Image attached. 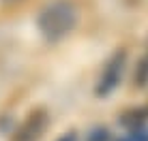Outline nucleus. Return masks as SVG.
Instances as JSON below:
<instances>
[{
  "instance_id": "f257e3e1",
  "label": "nucleus",
  "mask_w": 148,
  "mask_h": 141,
  "mask_svg": "<svg viewBox=\"0 0 148 141\" xmlns=\"http://www.w3.org/2000/svg\"><path fill=\"white\" fill-rule=\"evenodd\" d=\"M79 22V11L71 0H54L37 17V26L45 39L60 41L75 30Z\"/></svg>"
},
{
  "instance_id": "f03ea898",
  "label": "nucleus",
  "mask_w": 148,
  "mask_h": 141,
  "mask_svg": "<svg viewBox=\"0 0 148 141\" xmlns=\"http://www.w3.org/2000/svg\"><path fill=\"white\" fill-rule=\"evenodd\" d=\"M122 64H125V54H116L108 62V66L103 70V77H101V85H99L101 94H110L116 88V83H118V79L122 75Z\"/></svg>"
},
{
  "instance_id": "7ed1b4c3",
  "label": "nucleus",
  "mask_w": 148,
  "mask_h": 141,
  "mask_svg": "<svg viewBox=\"0 0 148 141\" xmlns=\"http://www.w3.org/2000/svg\"><path fill=\"white\" fill-rule=\"evenodd\" d=\"M45 128V118L43 113H32L26 122L22 124V128L15 133V141H37Z\"/></svg>"
}]
</instances>
